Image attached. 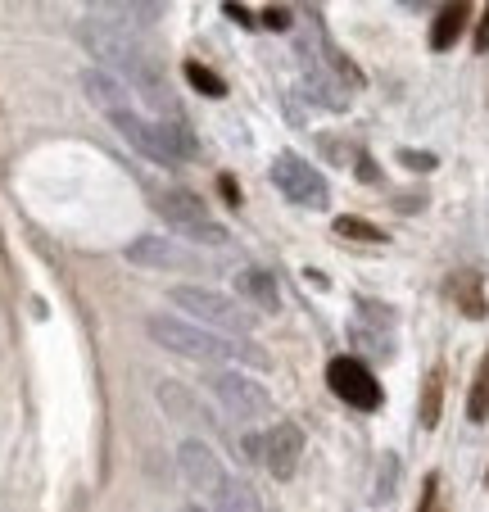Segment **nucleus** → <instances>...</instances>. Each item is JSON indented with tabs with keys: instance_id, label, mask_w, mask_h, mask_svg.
<instances>
[{
	"instance_id": "obj_1",
	"label": "nucleus",
	"mask_w": 489,
	"mask_h": 512,
	"mask_svg": "<svg viewBox=\"0 0 489 512\" xmlns=\"http://www.w3.org/2000/svg\"><path fill=\"white\" fill-rule=\"evenodd\" d=\"M145 331H150L154 345L173 349V354L191 358V363H245V368H272V354L263 345H254L250 336H218L209 327H195L186 318H173V313H150L145 318Z\"/></svg>"
},
{
	"instance_id": "obj_2",
	"label": "nucleus",
	"mask_w": 489,
	"mask_h": 512,
	"mask_svg": "<svg viewBox=\"0 0 489 512\" xmlns=\"http://www.w3.org/2000/svg\"><path fill=\"white\" fill-rule=\"evenodd\" d=\"M168 304H177L195 327H209V331H218V336H250L254 331V313L245 309V304H236L231 295H222V290L191 286V281H186V286H173Z\"/></svg>"
},
{
	"instance_id": "obj_3",
	"label": "nucleus",
	"mask_w": 489,
	"mask_h": 512,
	"mask_svg": "<svg viewBox=\"0 0 489 512\" xmlns=\"http://www.w3.org/2000/svg\"><path fill=\"white\" fill-rule=\"evenodd\" d=\"M154 213H159L163 223L173 227V232L191 236L200 245H227V227H218L204 209V200L186 186H168V191H154Z\"/></svg>"
},
{
	"instance_id": "obj_4",
	"label": "nucleus",
	"mask_w": 489,
	"mask_h": 512,
	"mask_svg": "<svg viewBox=\"0 0 489 512\" xmlns=\"http://www.w3.org/2000/svg\"><path fill=\"white\" fill-rule=\"evenodd\" d=\"M209 390H213V399L222 404V413H231L236 422H245V426H254V422H263V417L277 413L272 395L254 377H245V372H213Z\"/></svg>"
},
{
	"instance_id": "obj_5",
	"label": "nucleus",
	"mask_w": 489,
	"mask_h": 512,
	"mask_svg": "<svg viewBox=\"0 0 489 512\" xmlns=\"http://www.w3.org/2000/svg\"><path fill=\"white\" fill-rule=\"evenodd\" d=\"M77 41L96 55L100 68H109V73H118V78H123L127 64H132V59L145 50L127 28H114V23H100V19H82V23H77Z\"/></svg>"
},
{
	"instance_id": "obj_6",
	"label": "nucleus",
	"mask_w": 489,
	"mask_h": 512,
	"mask_svg": "<svg viewBox=\"0 0 489 512\" xmlns=\"http://www.w3.org/2000/svg\"><path fill=\"white\" fill-rule=\"evenodd\" d=\"M272 186H277L286 200L304 204V209H322V204L331 200L326 177L317 173L308 159H299V155H277V159H272Z\"/></svg>"
},
{
	"instance_id": "obj_7",
	"label": "nucleus",
	"mask_w": 489,
	"mask_h": 512,
	"mask_svg": "<svg viewBox=\"0 0 489 512\" xmlns=\"http://www.w3.org/2000/svg\"><path fill=\"white\" fill-rule=\"evenodd\" d=\"M123 259L145 272H195L200 268V254L186 250L173 236H136V241L123 245Z\"/></svg>"
},
{
	"instance_id": "obj_8",
	"label": "nucleus",
	"mask_w": 489,
	"mask_h": 512,
	"mask_svg": "<svg viewBox=\"0 0 489 512\" xmlns=\"http://www.w3.org/2000/svg\"><path fill=\"white\" fill-rule=\"evenodd\" d=\"M177 472L186 476L191 490L209 494V499L227 485V467H222L218 449H213V440H200V435H186L182 445H177Z\"/></svg>"
},
{
	"instance_id": "obj_9",
	"label": "nucleus",
	"mask_w": 489,
	"mask_h": 512,
	"mask_svg": "<svg viewBox=\"0 0 489 512\" xmlns=\"http://www.w3.org/2000/svg\"><path fill=\"white\" fill-rule=\"evenodd\" d=\"M326 386L336 390L349 408H363V413L381 408V381L372 377V368H367L363 358H331V368H326Z\"/></svg>"
},
{
	"instance_id": "obj_10",
	"label": "nucleus",
	"mask_w": 489,
	"mask_h": 512,
	"mask_svg": "<svg viewBox=\"0 0 489 512\" xmlns=\"http://www.w3.org/2000/svg\"><path fill=\"white\" fill-rule=\"evenodd\" d=\"M154 399H159V408L168 413V422L186 426L191 435H200V440H213V435H218V417H213L182 381H159V386H154Z\"/></svg>"
},
{
	"instance_id": "obj_11",
	"label": "nucleus",
	"mask_w": 489,
	"mask_h": 512,
	"mask_svg": "<svg viewBox=\"0 0 489 512\" xmlns=\"http://www.w3.org/2000/svg\"><path fill=\"white\" fill-rule=\"evenodd\" d=\"M299 458H304V431H299V422H286V417H281L277 426L263 431V467H268L277 481H290V476H295Z\"/></svg>"
},
{
	"instance_id": "obj_12",
	"label": "nucleus",
	"mask_w": 489,
	"mask_h": 512,
	"mask_svg": "<svg viewBox=\"0 0 489 512\" xmlns=\"http://www.w3.org/2000/svg\"><path fill=\"white\" fill-rule=\"evenodd\" d=\"M114 123V132L123 136L127 145H132L141 159H150V164H159V168H173V155L163 150V141H159V127L154 123H145V118H136L132 109H123V114H114L109 118Z\"/></svg>"
},
{
	"instance_id": "obj_13",
	"label": "nucleus",
	"mask_w": 489,
	"mask_h": 512,
	"mask_svg": "<svg viewBox=\"0 0 489 512\" xmlns=\"http://www.w3.org/2000/svg\"><path fill=\"white\" fill-rule=\"evenodd\" d=\"M82 91H87V100L100 109V114H123L127 109V82L118 78V73H109V68H100V64H91V68H82Z\"/></svg>"
},
{
	"instance_id": "obj_14",
	"label": "nucleus",
	"mask_w": 489,
	"mask_h": 512,
	"mask_svg": "<svg viewBox=\"0 0 489 512\" xmlns=\"http://www.w3.org/2000/svg\"><path fill=\"white\" fill-rule=\"evenodd\" d=\"M236 295L245 304H254L259 313H277L281 309V290H277V277L268 268H245L236 272Z\"/></svg>"
},
{
	"instance_id": "obj_15",
	"label": "nucleus",
	"mask_w": 489,
	"mask_h": 512,
	"mask_svg": "<svg viewBox=\"0 0 489 512\" xmlns=\"http://www.w3.org/2000/svg\"><path fill=\"white\" fill-rule=\"evenodd\" d=\"M168 10V5H132V0H118V5H91L87 10V19H100V23H114V28H145V23H154L159 14Z\"/></svg>"
},
{
	"instance_id": "obj_16",
	"label": "nucleus",
	"mask_w": 489,
	"mask_h": 512,
	"mask_svg": "<svg viewBox=\"0 0 489 512\" xmlns=\"http://www.w3.org/2000/svg\"><path fill=\"white\" fill-rule=\"evenodd\" d=\"M340 82L326 73L322 64H313V59L304 55V91L317 100V105H326V109H345V91H336Z\"/></svg>"
},
{
	"instance_id": "obj_17",
	"label": "nucleus",
	"mask_w": 489,
	"mask_h": 512,
	"mask_svg": "<svg viewBox=\"0 0 489 512\" xmlns=\"http://www.w3.org/2000/svg\"><path fill=\"white\" fill-rule=\"evenodd\" d=\"M159 141H163V150L173 155V164H191L195 159V136L186 132V123L182 118H159Z\"/></svg>"
},
{
	"instance_id": "obj_18",
	"label": "nucleus",
	"mask_w": 489,
	"mask_h": 512,
	"mask_svg": "<svg viewBox=\"0 0 489 512\" xmlns=\"http://www.w3.org/2000/svg\"><path fill=\"white\" fill-rule=\"evenodd\" d=\"M213 503H218V512H263L254 485L250 481H236V476H227V485L213 494Z\"/></svg>"
},
{
	"instance_id": "obj_19",
	"label": "nucleus",
	"mask_w": 489,
	"mask_h": 512,
	"mask_svg": "<svg viewBox=\"0 0 489 512\" xmlns=\"http://www.w3.org/2000/svg\"><path fill=\"white\" fill-rule=\"evenodd\" d=\"M467 5H444L440 10V19H435V28H431V46L435 50H449L453 41L462 37V28H467Z\"/></svg>"
},
{
	"instance_id": "obj_20",
	"label": "nucleus",
	"mask_w": 489,
	"mask_h": 512,
	"mask_svg": "<svg viewBox=\"0 0 489 512\" xmlns=\"http://www.w3.org/2000/svg\"><path fill=\"white\" fill-rule=\"evenodd\" d=\"M467 417L471 422H489V354H485V363H480L476 386H471V395H467Z\"/></svg>"
},
{
	"instance_id": "obj_21",
	"label": "nucleus",
	"mask_w": 489,
	"mask_h": 512,
	"mask_svg": "<svg viewBox=\"0 0 489 512\" xmlns=\"http://www.w3.org/2000/svg\"><path fill=\"white\" fill-rule=\"evenodd\" d=\"M440 399H444V372L435 368L431 377H426V390H422V426L440 422Z\"/></svg>"
},
{
	"instance_id": "obj_22",
	"label": "nucleus",
	"mask_w": 489,
	"mask_h": 512,
	"mask_svg": "<svg viewBox=\"0 0 489 512\" xmlns=\"http://www.w3.org/2000/svg\"><path fill=\"white\" fill-rule=\"evenodd\" d=\"M186 82H191V87L200 91V96H213V100H222V96H227V87H222V78H218V73H209V68H204V64H195V59H191V64H186Z\"/></svg>"
},
{
	"instance_id": "obj_23",
	"label": "nucleus",
	"mask_w": 489,
	"mask_h": 512,
	"mask_svg": "<svg viewBox=\"0 0 489 512\" xmlns=\"http://www.w3.org/2000/svg\"><path fill=\"white\" fill-rule=\"evenodd\" d=\"M336 232L345 236V241H372V245L385 241V232H376V227L363 223V218H336Z\"/></svg>"
},
{
	"instance_id": "obj_24",
	"label": "nucleus",
	"mask_w": 489,
	"mask_h": 512,
	"mask_svg": "<svg viewBox=\"0 0 489 512\" xmlns=\"http://www.w3.org/2000/svg\"><path fill=\"white\" fill-rule=\"evenodd\" d=\"M394 476H399V458L394 454H385L381 458V476H376V494H372V503H385L394 494Z\"/></svg>"
},
{
	"instance_id": "obj_25",
	"label": "nucleus",
	"mask_w": 489,
	"mask_h": 512,
	"mask_svg": "<svg viewBox=\"0 0 489 512\" xmlns=\"http://www.w3.org/2000/svg\"><path fill=\"white\" fill-rule=\"evenodd\" d=\"M240 458H245V463H263V431L240 435Z\"/></svg>"
},
{
	"instance_id": "obj_26",
	"label": "nucleus",
	"mask_w": 489,
	"mask_h": 512,
	"mask_svg": "<svg viewBox=\"0 0 489 512\" xmlns=\"http://www.w3.org/2000/svg\"><path fill=\"white\" fill-rule=\"evenodd\" d=\"M399 159H403L408 168H417V173H431V168L440 164V159H435L431 150H399Z\"/></svg>"
},
{
	"instance_id": "obj_27",
	"label": "nucleus",
	"mask_w": 489,
	"mask_h": 512,
	"mask_svg": "<svg viewBox=\"0 0 489 512\" xmlns=\"http://www.w3.org/2000/svg\"><path fill=\"white\" fill-rule=\"evenodd\" d=\"M417 512H440V476H431V481H426L422 508H417Z\"/></svg>"
},
{
	"instance_id": "obj_28",
	"label": "nucleus",
	"mask_w": 489,
	"mask_h": 512,
	"mask_svg": "<svg viewBox=\"0 0 489 512\" xmlns=\"http://www.w3.org/2000/svg\"><path fill=\"white\" fill-rule=\"evenodd\" d=\"M263 23H268V28H290V10L272 5V10H263Z\"/></svg>"
},
{
	"instance_id": "obj_29",
	"label": "nucleus",
	"mask_w": 489,
	"mask_h": 512,
	"mask_svg": "<svg viewBox=\"0 0 489 512\" xmlns=\"http://www.w3.org/2000/svg\"><path fill=\"white\" fill-rule=\"evenodd\" d=\"M476 50H489V10H485V19H480V28H476Z\"/></svg>"
},
{
	"instance_id": "obj_30",
	"label": "nucleus",
	"mask_w": 489,
	"mask_h": 512,
	"mask_svg": "<svg viewBox=\"0 0 489 512\" xmlns=\"http://www.w3.org/2000/svg\"><path fill=\"white\" fill-rule=\"evenodd\" d=\"M222 195H227V204H240V195H236V182H231V177H222Z\"/></svg>"
},
{
	"instance_id": "obj_31",
	"label": "nucleus",
	"mask_w": 489,
	"mask_h": 512,
	"mask_svg": "<svg viewBox=\"0 0 489 512\" xmlns=\"http://www.w3.org/2000/svg\"><path fill=\"white\" fill-rule=\"evenodd\" d=\"M227 14H231L236 23H250V10H240V5H227Z\"/></svg>"
},
{
	"instance_id": "obj_32",
	"label": "nucleus",
	"mask_w": 489,
	"mask_h": 512,
	"mask_svg": "<svg viewBox=\"0 0 489 512\" xmlns=\"http://www.w3.org/2000/svg\"><path fill=\"white\" fill-rule=\"evenodd\" d=\"M485 481H489V476H485Z\"/></svg>"
}]
</instances>
